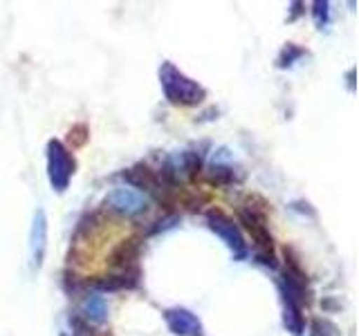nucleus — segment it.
<instances>
[{"instance_id": "nucleus-2", "label": "nucleus", "mask_w": 359, "mask_h": 336, "mask_svg": "<svg viewBox=\"0 0 359 336\" xmlns=\"http://www.w3.org/2000/svg\"><path fill=\"white\" fill-rule=\"evenodd\" d=\"M74 168H76V162L70 148L59 139H50L48 141V177H50L52 188L63 193L74 175Z\"/></svg>"}, {"instance_id": "nucleus-11", "label": "nucleus", "mask_w": 359, "mask_h": 336, "mask_svg": "<svg viewBox=\"0 0 359 336\" xmlns=\"http://www.w3.org/2000/svg\"><path fill=\"white\" fill-rule=\"evenodd\" d=\"M312 336H339V328L328 318L312 321Z\"/></svg>"}, {"instance_id": "nucleus-10", "label": "nucleus", "mask_w": 359, "mask_h": 336, "mask_svg": "<svg viewBox=\"0 0 359 336\" xmlns=\"http://www.w3.org/2000/svg\"><path fill=\"white\" fill-rule=\"evenodd\" d=\"M233 179H236V175H233V168L231 166L211 164V168H209V184H213V186H224V184H231Z\"/></svg>"}, {"instance_id": "nucleus-9", "label": "nucleus", "mask_w": 359, "mask_h": 336, "mask_svg": "<svg viewBox=\"0 0 359 336\" xmlns=\"http://www.w3.org/2000/svg\"><path fill=\"white\" fill-rule=\"evenodd\" d=\"M303 307L294 305V302H285V328L294 334L301 336L306 332V318H303Z\"/></svg>"}, {"instance_id": "nucleus-14", "label": "nucleus", "mask_w": 359, "mask_h": 336, "mask_svg": "<svg viewBox=\"0 0 359 336\" xmlns=\"http://www.w3.org/2000/svg\"><path fill=\"white\" fill-rule=\"evenodd\" d=\"M70 139H74L72 146H83L88 141V126L86 123H76V126L70 128Z\"/></svg>"}, {"instance_id": "nucleus-12", "label": "nucleus", "mask_w": 359, "mask_h": 336, "mask_svg": "<svg viewBox=\"0 0 359 336\" xmlns=\"http://www.w3.org/2000/svg\"><path fill=\"white\" fill-rule=\"evenodd\" d=\"M303 56V50H299V48H294L292 43H287V48L280 52V56H278V67H285V65H292V61H297V59H301Z\"/></svg>"}, {"instance_id": "nucleus-8", "label": "nucleus", "mask_w": 359, "mask_h": 336, "mask_svg": "<svg viewBox=\"0 0 359 336\" xmlns=\"http://www.w3.org/2000/svg\"><path fill=\"white\" fill-rule=\"evenodd\" d=\"M81 314L83 318L95 323V325H101L108 321V302L106 298L99 294V291H93V294H88L86 300L81 302Z\"/></svg>"}, {"instance_id": "nucleus-4", "label": "nucleus", "mask_w": 359, "mask_h": 336, "mask_svg": "<svg viewBox=\"0 0 359 336\" xmlns=\"http://www.w3.org/2000/svg\"><path fill=\"white\" fill-rule=\"evenodd\" d=\"M151 206L149 197L140 190L135 188H126V186H119V188H112L108 197H106V209L117 213L121 218H137L142 213H146Z\"/></svg>"}, {"instance_id": "nucleus-5", "label": "nucleus", "mask_w": 359, "mask_h": 336, "mask_svg": "<svg viewBox=\"0 0 359 336\" xmlns=\"http://www.w3.org/2000/svg\"><path fill=\"white\" fill-rule=\"evenodd\" d=\"M45 251H48V216H45L43 209H36L29 231V258L34 269L43 267Z\"/></svg>"}, {"instance_id": "nucleus-13", "label": "nucleus", "mask_w": 359, "mask_h": 336, "mask_svg": "<svg viewBox=\"0 0 359 336\" xmlns=\"http://www.w3.org/2000/svg\"><path fill=\"white\" fill-rule=\"evenodd\" d=\"M312 16H314V20H317V27H323L325 22H328V18H330V5L328 3H314L312 5Z\"/></svg>"}, {"instance_id": "nucleus-1", "label": "nucleus", "mask_w": 359, "mask_h": 336, "mask_svg": "<svg viewBox=\"0 0 359 336\" xmlns=\"http://www.w3.org/2000/svg\"><path fill=\"white\" fill-rule=\"evenodd\" d=\"M160 83L164 90V97L173 106H198L205 101L207 90L198 81L189 78L184 72H180L173 63H162L160 67Z\"/></svg>"}, {"instance_id": "nucleus-6", "label": "nucleus", "mask_w": 359, "mask_h": 336, "mask_svg": "<svg viewBox=\"0 0 359 336\" xmlns=\"http://www.w3.org/2000/svg\"><path fill=\"white\" fill-rule=\"evenodd\" d=\"M164 321L168 330L177 336H202V323L194 312L184 307H173L164 312Z\"/></svg>"}, {"instance_id": "nucleus-7", "label": "nucleus", "mask_w": 359, "mask_h": 336, "mask_svg": "<svg viewBox=\"0 0 359 336\" xmlns=\"http://www.w3.org/2000/svg\"><path fill=\"white\" fill-rule=\"evenodd\" d=\"M140 249H142V238H137V235L121 240L115 249H112V253L108 258V265L112 269H119V272H123V269H130V267H137Z\"/></svg>"}, {"instance_id": "nucleus-15", "label": "nucleus", "mask_w": 359, "mask_h": 336, "mask_svg": "<svg viewBox=\"0 0 359 336\" xmlns=\"http://www.w3.org/2000/svg\"><path fill=\"white\" fill-rule=\"evenodd\" d=\"M256 260L269 269H276V258L272 251H256Z\"/></svg>"}, {"instance_id": "nucleus-3", "label": "nucleus", "mask_w": 359, "mask_h": 336, "mask_svg": "<svg viewBox=\"0 0 359 336\" xmlns=\"http://www.w3.org/2000/svg\"><path fill=\"white\" fill-rule=\"evenodd\" d=\"M207 222H209V229L229 246L238 260L247 258V253H250L247 251V242L243 238L238 224H236L227 213H222L220 209H211V211H207Z\"/></svg>"}]
</instances>
